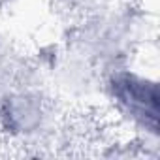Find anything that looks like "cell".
<instances>
[{"instance_id":"6da1fadb","label":"cell","mask_w":160,"mask_h":160,"mask_svg":"<svg viewBox=\"0 0 160 160\" xmlns=\"http://www.w3.org/2000/svg\"><path fill=\"white\" fill-rule=\"evenodd\" d=\"M108 92L124 117L143 132L158 136L160 92L156 79L132 70H119L108 79Z\"/></svg>"},{"instance_id":"7a4b0ae2","label":"cell","mask_w":160,"mask_h":160,"mask_svg":"<svg viewBox=\"0 0 160 160\" xmlns=\"http://www.w3.org/2000/svg\"><path fill=\"white\" fill-rule=\"evenodd\" d=\"M2 117L15 130H25V128L32 126V119L38 117V109L32 106V100L17 98V100H10L6 104Z\"/></svg>"}]
</instances>
